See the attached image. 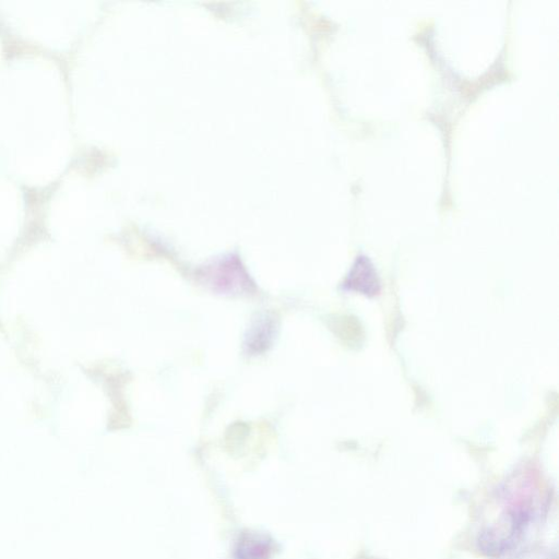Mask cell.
<instances>
[{"mask_svg":"<svg viewBox=\"0 0 559 559\" xmlns=\"http://www.w3.org/2000/svg\"><path fill=\"white\" fill-rule=\"evenodd\" d=\"M344 287L350 291L360 292L367 296L376 295L380 290L377 273L365 257L356 260Z\"/></svg>","mask_w":559,"mask_h":559,"instance_id":"cell-1","label":"cell"}]
</instances>
